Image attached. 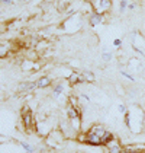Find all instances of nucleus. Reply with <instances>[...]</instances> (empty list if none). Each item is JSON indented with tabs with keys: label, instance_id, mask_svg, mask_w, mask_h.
<instances>
[{
	"label": "nucleus",
	"instance_id": "16",
	"mask_svg": "<svg viewBox=\"0 0 145 153\" xmlns=\"http://www.w3.org/2000/svg\"><path fill=\"white\" fill-rule=\"evenodd\" d=\"M121 73H122V74H123V76H126V77H128L129 80H132V82H133V80H135V79H133L132 76H131L129 73H126V71H125V70H121Z\"/></svg>",
	"mask_w": 145,
	"mask_h": 153
},
{
	"label": "nucleus",
	"instance_id": "17",
	"mask_svg": "<svg viewBox=\"0 0 145 153\" xmlns=\"http://www.w3.org/2000/svg\"><path fill=\"white\" fill-rule=\"evenodd\" d=\"M118 108H119V111H121V114H125V112L128 111V109H126V106H125V105H122V104H121V105H119V106H118Z\"/></svg>",
	"mask_w": 145,
	"mask_h": 153
},
{
	"label": "nucleus",
	"instance_id": "20",
	"mask_svg": "<svg viewBox=\"0 0 145 153\" xmlns=\"http://www.w3.org/2000/svg\"><path fill=\"white\" fill-rule=\"evenodd\" d=\"M23 1H25V3H28V1H31V0H23Z\"/></svg>",
	"mask_w": 145,
	"mask_h": 153
},
{
	"label": "nucleus",
	"instance_id": "7",
	"mask_svg": "<svg viewBox=\"0 0 145 153\" xmlns=\"http://www.w3.org/2000/svg\"><path fill=\"white\" fill-rule=\"evenodd\" d=\"M12 54H13V44L10 41H3L1 47H0V57L6 59V57H9Z\"/></svg>",
	"mask_w": 145,
	"mask_h": 153
},
{
	"label": "nucleus",
	"instance_id": "9",
	"mask_svg": "<svg viewBox=\"0 0 145 153\" xmlns=\"http://www.w3.org/2000/svg\"><path fill=\"white\" fill-rule=\"evenodd\" d=\"M36 85H38V89H45V88H49L52 85V80H51L49 76H41L36 80Z\"/></svg>",
	"mask_w": 145,
	"mask_h": 153
},
{
	"label": "nucleus",
	"instance_id": "13",
	"mask_svg": "<svg viewBox=\"0 0 145 153\" xmlns=\"http://www.w3.org/2000/svg\"><path fill=\"white\" fill-rule=\"evenodd\" d=\"M128 4H129V3H128V0H122L121 1V7H119V12L121 13L125 12V10L128 9Z\"/></svg>",
	"mask_w": 145,
	"mask_h": 153
},
{
	"label": "nucleus",
	"instance_id": "8",
	"mask_svg": "<svg viewBox=\"0 0 145 153\" xmlns=\"http://www.w3.org/2000/svg\"><path fill=\"white\" fill-rule=\"evenodd\" d=\"M67 83H68L70 86H75V85H78V83H86V82H84V79L81 77L80 71H71V73L67 76Z\"/></svg>",
	"mask_w": 145,
	"mask_h": 153
},
{
	"label": "nucleus",
	"instance_id": "1",
	"mask_svg": "<svg viewBox=\"0 0 145 153\" xmlns=\"http://www.w3.org/2000/svg\"><path fill=\"white\" fill-rule=\"evenodd\" d=\"M106 130L108 128L103 124H93V126H90V128L86 130V144L94 146V147L103 146L102 137L106 133Z\"/></svg>",
	"mask_w": 145,
	"mask_h": 153
},
{
	"label": "nucleus",
	"instance_id": "11",
	"mask_svg": "<svg viewBox=\"0 0 145 153\" xmlns=\"http://www.w3.org/2000/svg\"><path fill=\"white\" fill-rule=\"evenodd\" d=\"M64 92V85L62 83H55L54 85V89H52V96L54 98H60V95Z\"/></svg>",
	"mask_w": 145,
	"mask_h": 153
},
{
	"label": "nucleus",
	"instance_id": "19",
	"mask_svg": "<svg viewBox=\"0 0 145 153\" xmlns=\"http://www.w3.org/2000/svg\"><path fill=\"white\" fill-rule=\"evenodd\" d=\"M84 1H87V3H92V1H93V0H84Z\"/></svg>",
	"mask_w": 145,
	"mask_h": 153
},
{
	"label": "nucleus",
	"instance_id": "5",
	"mask_svg": "<svg viewBox=\"0 0 145 153\" xmlns=\"http://www.w3.org/2000/svg\"><path fill=\"white\" fill-rule=\"evenodd\" d=\"M36 88H38V85H36V80L35 82H21L18 85V92L22 95H26V94H31V92H34Z\"/></svg>",
	"mask_w": 145,
	"mask_h": 153
},
{
	"label": "nucleus",
	"instance_id": "2",
	"mask_svg": "<svg viewBox=\"0 0 145 153\" xmlns=\"http://www.w3.org/2000/svg\"><path fill=\"white\" fill-rule=\"evenodd\" d=\"M21 120H22V126H23V131L26 133H31L32 130L35 131V124H36V117L34 115L31 106L28 104H25L22 108H21Z\"/></svg>",
	"mask_w": 145,
	"mask_h": 153
},
{
	"label": "nucleus",
	"instance_id": "4",
	"mask_svg": "<svg viewBox=\"0 0 145 153\" xmlns=\"http://www.w3.org/2000/svg\"><path fill=\"white\" fill-rule=\"evenodd\" d=\"M105 147V153H121L122 152V146L121 144V140L118 139V137H115L112 141H109L106 146H103Z\"/></svg>",
	"mask_w": 145,
	"mask_h": 153
},
{
	"label": "nucleus",
	"instance_id": "3",
	"mask_svg": "<svg viewBox=\"0 0 145 153\" xmlns=\"http://www.w3.org/2000/svg\"><path fill=\"white\" fill-rule=\"evenodd\" d=\"M93 10L99 13H108L112 9V0H93Z\"/></svg>",
	"mask_w": 145,
	"mask_h": 153
},
{
	"label": "nucleus",
	"instance_id": "14",
	"mask_svg": "<svg viewBox=\"0 0 145 153\" xmlns=\"http://www.w3.org/2000/svg\"><path fill=\"white\" fill-rule=\"evenodd\" d=\"M112 57H113V56H112V53H103V54H102V59H103V61H110V60H112Z\"/></svg>",
	"mask_w": 145,
	"mask_h": 153
},
{
	"label": "nucleus",
	"instance_id": "18",
	"mask_svg": "<svg viewBox=\"0 0 145 153\" xmlns=\"http://www.w3.org/2000/svg\"><path fill=\"white\" fill-rule=\"evenodd\" d=\"M128 9H129V10H133V9H135V4H133V3H129V4H128Z\"/></svg>",
	"mask_w": 145,
	"mask_h": 153
},
{
	"label": "nucleus",
	"instance_id": "10",
	"mask_svg": "<svg viewBox=\"0 0 145 153\" xmlns=\"http://www.w3.org/2000/svg\"><path fill=\"white\" fill-rule=\"evenodd\" d=\"M80 74H81V77L84 79V82L86 83H93L94 82V74L92 73V71H89V70H81L80 71Z\"/></svg>",
	"mask_w": 145,
	"mask_h": 153
},
{
	"label": "nucleus",
	"instance_id": "6",
	"mask_svg": "<svg viewBox=\"0 0 145 153\" xmlns=\"http://www.w3.org/2000/svg\"><path fill=\"white\" fill-rule=\"evenodd\" d=\"M105 18H106V13L93 12L89 15V24H90V26H97V25L105 22Z\"/></svg>",
	"mask_w": 145,
	"mask_h": 153
},
{
	"label": "nucleus",
	"instance_id": "21",
	"mask_svg": "<svg viewBox=\"0 0 145 153\" xmlns=\"http://www.w3.org/2000/svg\"><path fill=\"white\" fill-rule=\"evenodd\" d=\"M75 153H84V152H81V150H78V152H75Z\"/></svg>",
	"mask_w": 145,
	"mask_h": 153
},
{
	"label": "nucleus",
	"instance_id": "15",
	"mask_svg": "<svg viewBox=\"0 0 145 153\" xmlns=\"http://www.w3.org/2000/svg\"><path fill=\"white\" fill-rule=\"evenodd\" d=\"M113 45H115V47H121V45H122V39H121V38L113 39Z\"/></svg>",
	"mask_w": 145,
	"mask_h": 153
},
{
	"label": "nucleus",
	"instance_id": "12",
	"mask_svg": "<svg viewBox=\"0 0 145 153\" xmlns=\"http://www.w3.org/2000/svg\"><path fill=\"white\" fill-rule=\"evenodd\" d=\"M19 144L22 146V149H23L26 153H34V152H35V149H34V147H32L29 143H26V141H19Z\"/></svg>",
	"mask_w": 145,
	"mask_h": 153
}]
</instances>
